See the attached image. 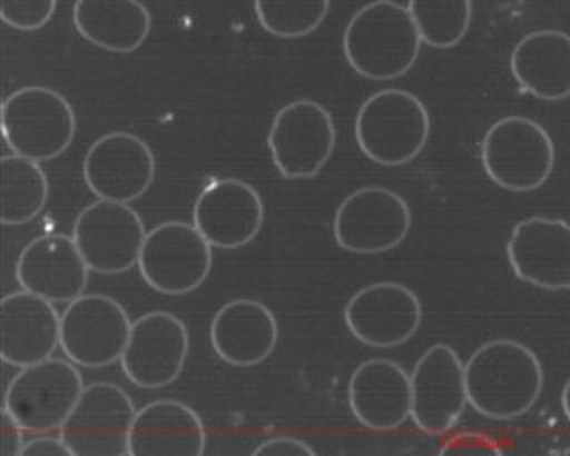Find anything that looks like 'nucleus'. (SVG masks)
I'll return each mask as SVG.
<instances>
[{"label":"nucleus","mask_w":570,"mask_h":456,"mask_svg":"<svg viewBox=\"0 0 570 456\" xmlns=\"http://www.w3.org/2000/svg\"><path fill=\"white\" fill-rule=\"evenodd\" d=\"M469 405L494 420L524 416L539 402L543 369L533 349L519 340L495 339L474 351L465 364Z\"/></svg>","instance_id":"nucleus-1"},{"label":"nucleus","mask_w":570,"mask_h":456,"mask_svg":"<svg viewBox=\"0 0 570 456\" xmlns=\"http://www.w3.org/2000/svg\"><path fill=\"white\" fill-rule=\"evenodd\" d=\"M421 46L409 8L394 0L362 6L344 29V58L353 72L370 81H394L409 73Z\"/></svg>","instance_id":"nucleus-2"},{"label":"nucleus","mask_w":570,"mask_h":456,"mask_svg":"<svg viewBox=\"0 0 570 456\" xmlns=\"http://www.w3.org/2000/svg\"><path fill=\"white\" fill-rule=\"evenodd\" d=\"M432 120L423 100L406 90L376 91L355 118L358 148L370 161L387 168L405 166L423 152Z\"/></svg>","instance_id":"nucleus-3"},{"label":"nucleus","mask_w":570,"mask_h":456,"mask_svg":"<svg viewBox=\"0 0 570 456\" xmlns=\"http://www.w3.org/2000/svg\"><path fill=\"white\" fill-rule=\"evenodd\" d=\"M76 111L59 91L26 86L2 103V135L17 156L45 162L67 152L76 138Z\"/></svg>","instance_id":"nucleus-4"},{"label":"nucleus","mask_w":570,"mask_h":456,"mask_svg":"<svg viewBox=\"0 0 570 456\" xmlns=\"http://www.w3.org/2000/svg\"><path fill=\"white\" fill-rule=\"evenodd\" d=\"M557 150L548 130L525 117L495 121L481 141V165L489 179L513 192L542 188L554 170Z\"/></svg>","instance_id":"nucleus-5"},{"label":"nucleus","mask_w":570,"mask_h":456,"mask_svg":"<svg viewBox=\"0 0 570 456\" xmlns=\"http://www.w3.org/2000/svg\"><path fill=\"white\" fill-rule=\"evenodd\" d=\"M85 380L77 364L47 358L20 367L4 396V408L27 434H52L76 408Z\"/></svg>","instance_id":"nucleus-6"},{"label":"nucleus","mask_w":570,"mask_h":456,"mask_svg":"<svg viewBox=\"0 0 570 456\" xmlns=\"http://www.w3.org/2000/svg\"><path fill=\"white\" fill-rule=\"evenodd\" d=\"M410 228L412 210L405 198L382 186L356 189L335 210V242L355 256L394 250L405 241Z\"/></svg>","instance_id":"nucleus-7"},{"label":"nucleus","mask_w":570,"mask_h":456,"mask_svg":"<svg viewBox=\"0 0 570 456\" xmlns=\"http://www.w3.org/2000/svg\"><path fill=\"white\" fill-rule=\"evenodd\" d=\"M139 275L160 295L196 291L213 269V247L186 221H165L147 232L138 260Z\"/></svg>","instance_id":"nucleus-8"},{"label":"nucleus","mask_w":570,"mask_h":456,"mask_svg":"<svg viewBox=\"0 0 570 456\" xmlns=\"http://www.w3.org/2000/svg\"><path fill=\"white\" fill-rule=\"evenodd\" d=\"M337 130L334 118L316 100L287 103L273 118L267 147L278 174L287 180L316 177L334 153Z\"/></svg>","instance_id":"nucleus-9"},{"label":"nucleus","mask_w":570,"mask_h":456,"mask_svg":"<svg viewBox=\"0 0 570 456\" xmlns=\"http://www.w3.org/2000/svg\"><path fill=\"white\" fill-rule=\"evenodd\" d=\"M136 407L120 385H86L59 435L73 456H127Z\"/></svg>","instance_id":"nucleus-10"},{"label":"nucleus","mask_w":570,"mask_h":456,"mask_svg":"<svg viewBox=\"0 0 570 456\" xmlns=\"http://www.w3.org/2000/svg\"><path fill=\"white\" fill-rule=\"evenodd\" d=\"M132 321L120 301L106 295H82L61 314L59 348L80 367L98 369L120 360Z\"/></svg>","instance_id":"nucleus-11"},{"label":"nucleus","mask_w":570,"mask_h":456,"mask_svg":"<svg viewBox=\"0 0 570 456\" xmlns=\"http://www.w3.org/2000/svg\"><path fill=\"white\" fill-rule=\"evenodd\" d=\"M71 236L91 271L121 275L138 265L147 228L129 204L98 198L77 215Z\"/></svg>","instance_id":"nucleus-12"},{"label":"nucleus","mask_w":570,"mask_h":456,"mask_svg":"<svg viewBox=\"0 0 570 456\" xmlns=\"http://www.w3.org/2000/svg\"><path fill=\"white\" fill-rule=\"evenodd\" d=\"M412 381V420L423 434L442 435L459 425L469 405L465 366L451 346L439 343L419 358Z\"/></svg>","instance_id":"nucleus-13"},{"label":"nucleus","mask_w":570,"mask_h":456,"mask_svg":"<svg viewBox=\"0 0 570 456\" xmlns=\"http://www.w3.org/2000/svg\"><path fill=\"white\" fill-rule=\"evenodd\" d=\"M189 354V331L183 319L165 310L132 321L121 355V371L139 389H163L177 380Z\"/></svg>","instance_id":"nucleus-14"},{"label":"nucleus","mask_w":570,"mask_h":456,"mask_svg":"<svg viewBox=\"0 0 570 456\" xmlns=\"http://www.w3.org/2000/svg\"><path fill=\"white\" fill-rule=\"evenodd\" d=\"M344 323L362 345L396 348L417 334L423 323V305L403 284H371L347 300Z\"/></svg>","instance_id":"nucleus-15"},{"label":"nucleus","mask_w":570,"mask_h":456,"mask_svg":"<svg viewBox=\"0 0 570 456\" xmlns=\"http://www.w3.org/2000/svg\"><path fill=\"white\" fill-rule=\"evenodd\" d=\"M156 171V156L147 141L121 130L98 138L82 162L89 191L100 200L121 204L141 198L154 184Z\"/></svg>","instance_id":"nucleus-16"},{"label":"nucleus","mask_w":570,"mask_h":456,"mask_svg":"<svg viewBox=\"0 0 570 456\" xmlns=\"http://www.w3.org/2000/svg\"><path fill=\"white\" fill-rule=\"evenodd\" d=\"M193 225L213 248L237 250L246 247L263 228V198L245 180H214L196 198Z\"/></svg>","instance_id":"nucleus-17"},{"label":"nucleus","mask_w":570,"mask_h":456,"mask_svg":"<svg viewBox=\"0 0 570 456\" xmlns=\"http://www.w3.org/2000/svg\"><path fill=\"white\" fill-rule=\"evenodd\" d=\"M507 256L522 282L546 291H570V224L566 219H522L508 239Z\"/></svg>","instance_id":"nucleus-18"},{"label":"nucleus","mask_w":570,"mask_h":456,"mask_svg":"<svg viewBox=\"0 0 570 456\" xmlns=\"http://www.w3.org/2000/svg\"><path fill=\"white\" fill-rule=\"evenodd\" d=\"M89 271L73 236L47 234L27 242L14 274L23 291L52 304H70L85 295Z\"/></svg>","instance_id":"nucleus-19"},{"label":"nucleus","mask_w":570,"mask_h":456,"mask_svg":"<svg viewBox=\"0 0 570 456\" xmlns=\"http://www.w3.org/2000/svg\"><path fill=\"white\" fill-rule=\"evenodd\" d=\"M347 403L353 417L365 428L397 429L412 414L410 375L391 358L365 360L350 378Z\"/></svg>","instance_id":"nucleus-20"},{"label":"nucleus","mask_w":570,"mask_h":456,"mask_svg":"<svg viewBox=\"0 0 570 456\" xmlns=\"http://www.w3.org/2000/svg\"><path fill=\"white\" fill-rule=\"evenodd\" d=\"M0 354L9 366L26 367L52 357L61 343V314L52 301L29 291L0 301Z\"/></svg>","instance_id":"nucleus-21"},{"label":"nucleus","mask_w":570,"mask_h":456,"mask_svg":"<svg viewBox=\"0 0 570 456\" xmlns=\"http://www.w3.org/2000/svg\"><path fill=\"white\" fill-rule=\"evenodd\" d=\"M278 343V323L266 305L237 298L223 305L210 323V345L223 363L254 367L272 357Z\"/></svg>","instance_id":"nucleus-22"},{"label":"nucleus","mask_w":570,"mask_h":456,"mask_svg":"<svg viewBox=\"0 0 570 456\" xmlns=\"http://www.w3.org/2000/svg\"><path fill=\"white\" fill-rule=\"evenodd\" d=\"M205 447L204 420L186 403L157 399L136 412L129 456H202Z\"/></svg>","instance_id":"nucleus-23"},{"label":"nucleus","mask_w":570,"mask_h":456,"mask_svg":"<svg viewBox=\"0 0 570 456\" xmlns=\"http://www.w3.org/2000/svg\"><path fill=\"white\" fill-rule=\"evenodd\" d=\"M510 68L517 85L537 99H569L570 34L557 29L525 34L513 49Z\"/></svg>","instance_id":"nucleus-24"},{"label":"nucleus","mask_w":570,"mask_h":456,"mask_svg":"<svg viewBox=\"0 0 570 456\" xmlns=\"http://www.w3.org/2000/svg\"><path fill=\"white\" fill-rule=\"evenodd\" d=\"M73 26L91 46L130 54L147 41L151 14L141 0H76Z\"/></svg>","instance_id":"nucleus-25"},{"label":"nucleus","mask_w":570,"mask_h":456,"mask_svg":"<svg viewBox=\"0 0 570 456\" xmlns=\"http://www.w3.org/2000/svg\"><path fill=\"white\" fill-rule=\"evenodd\" d=\"M0 221L20 227L41 215L49 200L50 184L40 162L27 157L4 156L0 159Z\"/></svg>","instance_id":"nucleus-26"},{"label":"nucleus","mask_w":570,"mask_h":456,"mask_svg":"<svg viewBox=\"0 0 570 456\" xmlns=\"http://www.w3.org/2000/svg\"><path fill=\"white\" fill-rule=\"evenodd\" d=\"M421 40L433 49H453L468 37L472 0H409Z\"/></svg>","instance_id":"nucleus-27"},{"label":"nucleus","mask_w":570,"mask_h":456,"mask_svg":"<svg viewBox=\"0 0 570 456\" xmlns=\"http://www.w3.org/2000/svg\"><path fill=\"white\" fill-rule=\"evenodd\" d=\"M330 0H254L261 28L284 40L305 38L321 28L330 13Z\"/></svg>","instance_id":"nucleus-28"},{"label":"nucleus","mask_w":570,"mask_h":456,"mask_svg":"<svg viewBox=\"0 0 570 456\" xmlns=\"http://www.w3.org/2000/svg\"><path fill=\"white\" fill-rule=\"evenodd\" d=\"M58 10V0H0V19L22 32L43 29Z\"/></svg>","instance_id":"nucleus-29"},{"label":"nucleus","mask_w":570,"mask_h":456,"mask_svg":"<svg viewBox=\"0 0 570 456\" xmlns=\"http://www.w3.org/2000/svg\"><path fill=\"white\" fill-rule=\"evenodd\" d=\"M254 455L314 456L316 452L307 443L299 440V438L289 437V435H278V437L267 438L264 443L258 444L254 449Z\"/></svg>","instance_id":"nucleus-30"},{"label":"nucleus","mask_w":570,"mask_h":456,"mask_svg":"<svg viewBox=\"0 0 570 456\" xmlns=\"http://www.w3.org/2000/svg\"><path fill=\"white\" fill-rule=\"evenodd\" d=\"M22 456H73L61 435L38 434L26 440Z\"/></svg>","instance_id":"nucleus-31"},{"label":"nucleus","mask_w":570,"mask_h":456,"mask_svg":"<svg viewBox=\"0 0 570 456\" xmlns=\"http://www.w3.org/2000/svg\"><path fill=\"white\" fill-rule=\"evenodd\" d=\"M23 428L18 425L13 416L2 408V432H0V455L22 456V447L26 444L22 437Z\"/></svg>","instance_id":"nucleus-32"},{"label":"nucleus","mask_w":570,"mask_h":456,"mask_svg":"<svg viewBox=\"0 0 570 456\" xmlns=\"http://www.w3.org/2000/svg\"><path fill=\"white\" fill-rule=\"evenodd\" d=\"M561 408H563V414H566L570 423V378L567 380L563 390H561Z\"/></svg>","instance_id":"nucleus-33"}]
</instances>
